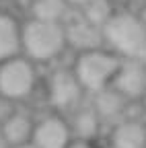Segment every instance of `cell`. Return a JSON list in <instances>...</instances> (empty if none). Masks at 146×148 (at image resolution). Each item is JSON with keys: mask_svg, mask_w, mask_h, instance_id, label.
Instances as JSON below:
<instances>
[{"mask_svg": "<svg viewBox=\"0 0 146 148\" xmlns=\"http://www.w3.org/2000/svg\"><path fill=\"white\" fill-rule=\"evenodd\" d=\"M101 33L103 43L119 58L146 62V27L136 12L115 10Z\"/></svg>", "mask_w": 146, "mask_h": 148, "instance_id": "cell-1", "label": "cell"}, {"mask_svg": "<svg viewBox=\"0 0 146 148\" xmlns=\"http://www.w3.org/2000/svg\"><path fill=\"white\" fill-rule=\"evenodd\" d=\"M68 47L62 23H45L29 18L21 25V53L35 62H51Z\"/></svg>", "mask_w": 146, "mask_h": 148, "instance_id": "cell-2", "label": "cell"}, {"mask_svg": "<svg viewBox=\"0 0 146 148\" xmlns=\"http://www.w3.org/2000/svg\"><path fill=\"white\" fill-rule=\"evenodd\" d=\"M121 64V58L117 53H113L111 49H86V51H78L72 72H74L76 80L80 82L84 92H97L103 90L107 86H111L113 76Z\"/></svg>", "mask_w": 146, "mask_h": 148, "instance_id": "cell-3", "label": "cell"}, {"mask_svg": "<svg viewBox=\"0 0 146 148\" xmlns=\"http://www.w3.org/2000/svg\"><path fill=\"white\" fill-rule=\"evenodd\" d=\"M37 84L35 64L25 56H14L0 64V95L16 103L31 97Z\"/></svg>", "mask_w": 146, "mask_h": 148, "instance_id": "cell-4", "label": "cell"}, {"mask_svg": "<svg viewBox=\"0 0 146 148\" xmlns=\"http://www.w3.org/2000/svg\"><path fill=\"white\" fill-rule=\"evenodd\" d=\"M84 95V90L80 82L76 80L74 72L60 68L53 70L49 74L47 80V99L51 107H56L58 111H68V109H76L80 99Z\"/></svg>", "mask_w": 146, "mask_h": 148, "instance_id": "cell-5", "label": "cell"}, {"mask_svg": "<svg viewBox=\"0 0 146 148\" xmlns=\"http://www.w3.org/2000/svg\"><path fill=\"white\" fill-rule=\"evenodd\" d=\"M111 86L123 95L127 101H134L146 95V64L142 60H125L121 58V64L113 76Z\"/></svg>", "mask_w": 146, "mask_h": 148, "instance_id": "cell-6", "label": "cell"}, {"mask_svg": "<svg viewBox=\"0 0 146 148\" xmlns=\"http://www.w3.org/2000/svg\"><path fill=\"white\" fill-rule=\"evenodd\" d=\"M72 140L70 125L62 115H45L35 121L31 142L37 148H66Z\"/></svg>", "mask_w": 146, "mask_h": 148, "instance_id": "cell-7", "label": "cell"}, {"mask_svg": "<svg viewBox=\"0 0 146 148\" xmlns=\"http://www.w3.org/2000/svg\"><path fill=\"white\" fill-rule=\"evenodd\" d=\"M64 31H66V43L72 45L74 49H78V51L97 49L103 43L101 29H97L90 23H86L82 16L74 18V21H66L64 23Z\"/></svg>", "mask_w": 146, "mask_h": 148, "instance_id": "cell-8", "label": "cell"}, {"mask_svg": "<svg viewBox=\"0 0 146 148\" xmlns=\"http://www.w3.org/2000/svg\"><path fill=\"white\" fill-rule=\"evenodd\" d=\"M111 148H144L146 146V125L140 119H119L113 123L109 134Z\"/></svg>", "mask_w": 146, "mask_h": 148, "instance_id": "cell-9", "label": "cell"}, {"mask_svg": "<svg viewBox=\"0 0 146 148\" xmlns=\"http://www.w3.org/2000/svg\"><path fill=\"white\" fill-rule=\"evenodd\" d=\"M72 111H74V113H72V117L68 121L72 138L95 142L97 136H99V132H101L103 119L99 117V113L93 109V105H80V107L72 109Z\"/></svg>", "mask_w": 146, "mask_h": 148, "instance_id": "cell-10", "label": "cell"}, {"mask_svg": "<svg viewBox=\"0 0 146 148\" xmlns=\"http://www.w3.org/2000/svg\"><path fill=\"white\" fill-rule=\"evenodd\" d=\"M21 56V25L10 14L0 10V64Z\"/></svg>", "mask_w": 146, "mask_h": 148, "instance_id": "cell-11", "label": "cell"}, {"mask_svg": "<svg viewBox=\"0 0 146 148\" xmlns=\"http://www.w3.org/2000/svg\"><path fill=\"white\" fill-rule=\"evenodd\" d=\"M33 127H35L33 117L29 113H25V111H16L14 109L4 119V123L0 125V132H2V136L10 142V146H19V144L31 142Z\"/></svg>", "mask_w": 146, "mask_h": 148, "instance_id": "cell-12", "label": "cell"}, {"mask_svg": "<svg viewBox=\"0 0 146 148\" xmlns=\"http://www.w3.org/2000/svg\"><path fill=\"white\" fill-rule=\"evenodd\" d=\"M93 109L99 113V117L103 121L107 119H117L123 115V109L127 105V99L123 95H119V92L113 88V86H107L103 90H97L93 92Z\"/></svg>", "mask_w": 146, "mask_h": 148, "instance_id": "cell-13", "label": "cell"}, {"mask_svg": "<svg viewBox=\"0 0 146 148\" xmlns=\"http://www.w3.org/2000/svg\"><path fill=\"white\" fill-rule=\"evenodd\" d=\"M29 8H31V18L64 25L70 16L72 6L68 4V0H33Z\"/></svg>", "mask_w": 146, "mask_h": 148, "instance_id": "cell-14", "label": "cell"}, {"mask_svg": "<svg viewBox=\"0 0 146 148\" xmlns=\"http://www.w3.org/2000/svg\"><path fill=\"white\" fill-rule=\"evenodd\" d=\"M80 8H82L80 16L84 18L86 23H90L93 27H97V29H103L105 23H107L109 18H111V14L115 12L111 0H90V2H86V4L80 6Z\"/></svg>", "mask_w": 146, "mask_h": 148, "instance_id": "cell-15", "label": "cell"}, {"mask_svg": "<svg viewBox=\"0 0 146 148\" xmlns=\"http://www.w3.org/2000/svg\"><path fill=\"white\" fill-rule=\"evenodd\" d=\"M14 111V103L12 101H8V99H4L2 95H0V125L4 123V119Z\"/></svg>", "mask_w": 146, "mask_h": 148, "instance_id": "cell-16", "label": "cell"}, {"mask_svg": "<svg viewBox=\"0 0 146 148\" xmlns=\"http://www.w3.org/2000/svg\"><path fill=\"white\" fill-rule=\"evenodd\" d=\"M66 148H97L95 142H88V140H78V138H72L70 144Z\"/></svg>", "mask_w": 146, "mask_h": 148, "instance_id": "cell-17", "label": "cell"}, {"mask_svg": "<svg viewBox=\"0 0 146 148\" xmlns=\"http://www.w3.org/2000/svg\"><path fill=\"white\" fill-rule=\"evenodd\" d=\"M136 14H138L140 21H142V25L146 27V2H142V6H140V10H138Z\"/></svg>", "mask_w": 146, "mask_h": 148, "instance_id": "cell-18", "label": "cell"}, {"mask_svg": "<svg viewBox=\"0 0 146 148\" xmlns=\"http://www.w3.org/2000/svg\"><path fill=\"white\" fill-rule=\"evenodd\" d=\"M86 2H90V0H68L70 6H84Z\"/></svg>", "mask_w": 146, "mask_h": 148, "instance_id": "cell-19", "label": "cell"}, {"mask_svg": "<svg viewBox=\"0 0 146 148\" xmlns=\"http://www.w3.org/2000/svg\"><path fill=\"white\" fill-rule=\"evenodd\" d=\"M0 148H12V146H10V142L2 136V132H0Z\"/></svg>", "mask_w": 146, "mask_h": 148, "instance_id": "cell-20", "label": "cell"}, {"mask_svg": "<svg viewBox=\"0 0 146 148\" xmlns=\"http://www.w3.org/2000/svg\"><path fill=\"white\" fill-rule=\"evenodd\" d=\"M12 148H37L33 142H25V144H19V146H12Z\"/></svg>", "mask_w": 146, "mask_h": 148, "instance_id": "cell-21", "label": "cell"}, {"mask_svg": "<svg viewBox=\"0 0 146 148\" xmlns=\"http://www.w3.org/2000/svg\"><path fill=\"white\" fill-rule=\"evenodd\" d=\"M19 2H23V4H31L33 0H19Z\"/></svg>", "mask_w": 146, "mask_h": 148, "instance_id": "cell-22", "label": "cell"}, {"mask_svg": "<svg viewBox=\"0 0 146 148\" xmlns=\"http://www.w3.org/2000/svg\"><path fill=\"white\" fill-rule=\"evenodd\" d=\"M138 2H140V4H142V2H146V0H138Z\"/></svg>", "mask_w": 146, "mask_h": 148, "instance_id": "cell-23", "label": "cell"}, {"mask_svg": "<svg viewBox=\"0 0 146 148\" xmlns=\"http://www.w3.org/2000/svg\"><path fill=\"white\" fill-rule=\"evenodd\" d=\"M105 148H111V146H105Z\"/></svg>", "mask_w": 146, "mask_h": 148, "instance_id": "cell-24", "label": "cell"}, {"mask_svg": "<svg viewBox=\"0 0 146 148\" xmlns=\"http://www.w3.org/2000/svg\"><path fill=\"white\" fill-rule=\"evenodd\" d=\"M144 148H146V146H144Z\"/></svg>", "mask_w": 146, "mask_h": 148, "instance_id": "cell-25", "label": "cell"}]
</instances>
